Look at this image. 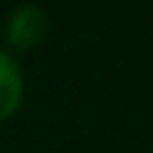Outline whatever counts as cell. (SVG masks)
Instances as JSON below:
<instances>
[{
  "mask_svg": "<svg viewBox=\"0 0 153 153\" xmlns=\"http://www.w3.org/2000/svg\"><path fill=\"white\" fill-rule=\"evenodd\" d=\"M46 27H48V19H46V11L38 8V5H22L11 13L8 24H5V38L13 48H32L43 40L46 35Z\"/></svg>",
  "mask_w": 153,
  "mask_h": 153,
  "instance_id": "6da1fadb",
  "label": "cell"
},
{
  "mask_svg": "<svg viewBox=\"0 0 153 153\" xmlns=\"http://www.w3.org/2000/svg\"><path fill=\"white\" fill-rule=\"evenodd\" d=\"M22 70L19 65L11 59V54L0 51V121L11 118L19 110L22 102Z\"/></svg>",
  "mask_w": 153,
  "mask_h": 153,
  "instance_id": "7a4b0ae2",
  "label": "cell"
}]
</instances>
